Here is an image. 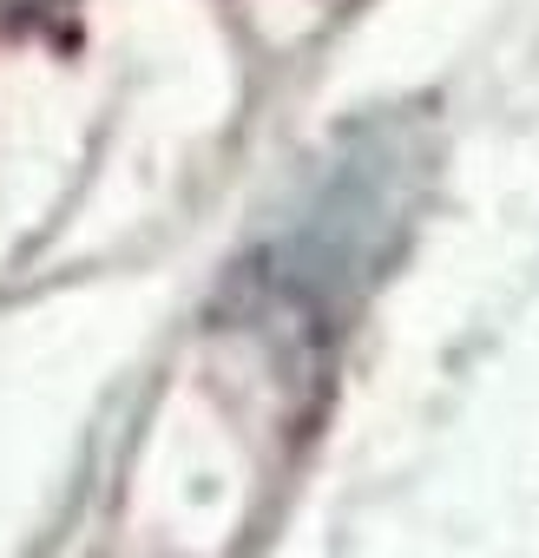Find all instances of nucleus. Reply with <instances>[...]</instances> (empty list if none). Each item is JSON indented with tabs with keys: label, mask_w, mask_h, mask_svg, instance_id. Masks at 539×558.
Returning <instances> with one entry per match:
<instances>
[{
	"label": "nucleus",
	"mask_w": 539,
	"mask_h": 558,
	"mask_svg": "<svg viewBox=\"0 0 539 558\" xmlns=\"http://www.w3.org/2000/svg\"><path fill=\"white\" fill-rule=\"evenodd\" d=\"M421 197V138L402 119L362 125L290 210V223L256 256L263 310H284L297 323H330L362 303L375 269L395 256Z\"/></svg>",
	"instance_id": "nucleus-1"
}]
</instances>
